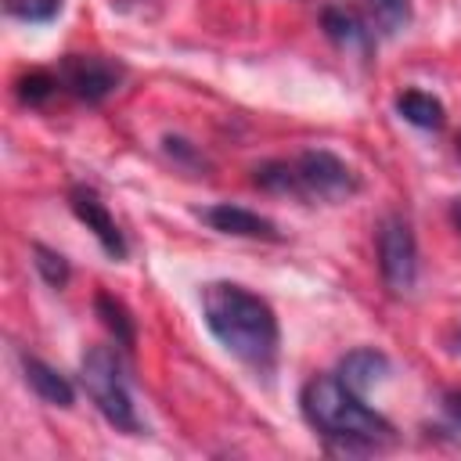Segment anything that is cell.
<instances>
[{
	"label": "cell",
	"instance_id": "obj_1",
	"mask_svg": "<svg viewBox=\"0 0 461 461\" xmlns=\"http://www.w3.org/2000/svg\"><path fill=\"white\" fill-rule=\"evenodd\" d=\"M202 317L209 331L220 339L223 349H230L249 367L267 371L277 357V317L267 299L256 292L234 285V281H212L202 288Z\"/></svg>",
	"mask_w": 461,
	"mask_h": 461
},
{
	"label": "cell",
	"instance_id": "obj_2",
	"mask_svg": "<svg viewBox=\"0 0 461 461\" xmlns=\"http://www.w3.org/2000/svg\"><path fill=\"white\" fill-rule=\"evenodd\" d=\"M303 414L321 436L342 443L346 450H378L393 439V425L339 375H317L303 385Z\"/></svg>",
	"mask_w": 461,
	"mask_h": 461
},
{
	"label": "cell",
	"instance_id": "obj_3",
	"mask_svg": "<svg viewBox=\"0 0 461 461\" xmlns=\"http://www.w3.org/2000/svg\"><path fill=\"white\" fill-rule=\"evenodd\" d=\"M79 378H83V389L90 393V400L97 403V411L115 429H122V432L140 429V418L133 411V396H130V385H126V375H122V360L112 346L86 349V357L79 364Z\"/></svg>",
	"mask_w": 461,
	"mask_h": 461
},
{
	"label": "cell",
	"instance_id": "obj_4",
	"mask_svg": "<svg viewBox=\"0 0 461 461\" xmlns=\"http://www.w3.org/2000/svg\"><path fill=\"white\" fill-rule=\"evenodd\" d=\"M378 270L382 281L400 295L414 288L418 277V245H414V230L403 216L389 212L378 223Z\"/></svg>",
	"mask_w": 461,
	"mask_h": 461
},
{
	"label": "cell",
	"instance_id": "obj_5",
	"mask_svg": "<svg viewBox=\"0 0 461 461\" xmlns=\"http://www.w3.org/2000/svg\"><path fill=\"white\" fill-rule=\"evenodd\" d=\"M295 184H299V194H310V198H324V202H339V198H349L357 191V176L353 169L331 155V151H303L295 162Z\"/></svg>",
	"mask_w": 461,
	"mask_h": 461
},
{
	"label": "cell",
	"instance_id": "obj_6",
	"mask_svg": "<svg viewBox=\"0 0 461 461\" xmlns=\"http://www.w3.org/2000/svg\"><path fill=\"white\" fill-rule=\"evenodd\" d=\"M61 83L79 97V101H104L108 94L119 90L122 83V65L101 54H68L61 61Z\"/></svg>",
	"mask_w": 461,
	"mask_h": 461
},
{
	"label": "cell",
	"instance_id": "obj_7",
	"mask_svg": "<svg viewBox=\"0 0 461 461\" xmlns=\"http://www.w3.org/2000/svg\"><path fill=\"white\" fill-rule=\"evenodd\" d=\"M68 202H72V212L86 223V230H94V238L101 241V249H104L112 259H122V256H126V238H122V230L115 227V220H112V212L104 209V202L97 198V191H90V187H72Z\"/></svg>",
	"mask_w": 461,
	"mask_h": 461
},
{
	"label": "cell",
	"instance_id": "obj_8",
	"mask_svg": "<svg viewBox=\"0 0 461 461\" xmlns=\"http://www.w3.org/2000/svg\"><path fill=\"white\" fill-rule=\"evenodd\" d=\"M205 220L212 230L220 234H234V238H267V241H277V227L274 220L252 212V209H241V205H230V202H220L212 209H205Z\"/></svg>",
	"mask_w": 461,
	"mask_h": 461
},
{
	"label": "cell",
	"instance_id": "obj_9",
	"mask_svg": "<svg viewBox=\"0 0 461 461\" xmlns=\"http://www.w3.org/2000/svg\"><path fill=\"white\" fill-rule=\"evenodd\" d=\"M22 371H25V382H29V389L43 400V403H54V407H72V385H68V378L61 375V371H54L50 364H43L40 357H29V353H22Z\"/></svg>",
	"mask_w": 461,
	"mask_h": 461
},
{
	"label": "cell",
	"instance_id": "obj_10",
	"mask_svg": "<svg viewBox=\"0 0 461 461\" xmlns=\"http://www.w3.org/2000/svg\"><path fill=\"white\" fill-rule=\"evenodd\" d=\"M385 375H389V357L378 353V349H353V353L342 357V367H339V378H342L349 389H357L360 396H364L375 382H382Z\"/></svg>",
	"mask_w": 461,
	"mask_h": 461
},
{
	"label": "cell",
	"instance_id": "obj_11",
	"mask_svg": "<svg viewBox=\"0 0 461 461\" xmlns=\"http://www.w3.org/2000/svg\"><path fill=\"white\" fill-rule=\"evenodd\" d=\"M396 112L411 122V126H421V130H439L447 112H443V101L425 94V90H403L396 97Z\"/></svg>",
	"mask_w": 461,
	"mask_h": 461
},
{
	"label": "cell",
	"instance_id": "obj_12",
	"mask_svg": "<svg viewBox=\"0 0 461 461\" xmlns=\"http://www.w3.org/2000/svg\"><path fill=\"white\" fill-rule=\"evenodd\" d=\"M321 22H324V32H328L339 47H346V50H360V47H367V29H364V22H360L353 11L328 7V11L321 14Z\"/></svg>",
	"mask_w": 461,
	"mask_h": 461
},
{
	"label": "cell",
	"instance_id": "obj_13",
	"mask_svg": "<svg viewBox=\"0 0 461 461\" xmlns=\"http://www.w3.org/2000/svg\"><path fill=\"white\" fill-rule=\"evenodd\" d=\"M94 306H97L101 324H104V328L115 335V342H119V346H133V321H130L126 306H122L115 295H108V292H97Z\"/></svg>",
	"mask_w": 461,
	"mask_h": 461
},
{
	"label": "cell",
	"instance_id": "obj_14",
	"mask_svg": "<svg viewBox=\"0 0 461 461\" xmlns=\"http://www.w3.org/2000/svg\"><path fill=\"white\" fill-rule=\"evenodd\" d=\"M371 22L382 32H400L411 22V0H367Z\"/></svg>",
	"mask_w": 461,
	"mask_h": 461
},
{
	"label": "cell",
	"instance_id": "obj_15",
	"mask_svg": "<svg viewBox=\"0 0 461 461\" xmlns=\"http://www.w3.org/2000/svg\"><path fill=\"white\" fill-rule=\"evenodd\" d=\"M256 184L263 191H281V194H299V184H295V169L292 162H263L256 166Z\"/></svg>",
	"mask_w": 461,
	"mask_h": 461
},
{
	"label": "cell",
	"instance_id": "obj_16",
	"mask_svg": "<svg viewBox=\"0 0 461 461\" xmlns=\"http://www.w3.org/2000/svg\"><path fill=\"white\" fill-rule=\"evenodd\" d=\"M32 263H36V270H40V277L50 285V288H61L65 281H68V263H65V256L61 252H54V249H47V245H32Z\"/></svg>",
	"mask_w": 461,
	"mask_h": 461
},
{
	"label": "cell",
	"instance_id": "obj_17",
	"mask_svg": "<svg viewBox=\"0 0 461 461\" xmlns=\"http://www.w3.org/2000/svg\"><path fill=\"white\" fill-rule=\"evenodd\" d=\"M65 0H4V11L22 22H50Z\"/></svg>",
	"mask_w": 461,
	"mask_h": 461
},
{
	"label": "cell",
	"instance_id": "obj_18",
	"mask_svg": "<svg viewBox=\"0 0 461 461\" xmlns=\"http://www.w3.org/2000/svg\"><path fill=\"white\" fill-rule=\"evenodd\" d=\"M54 90H58V79L47 76V72H29V76L18 79V97H22L25 104H43Z\"/></svg>",
	"mask_w": 461,
	"mask_h": 461
},
{
	"label": "cell",
	"instance_id": "obj_19",
	"mask_svg": "<svg viewBox=\"0 0 461 461\" xmlns=\"http://www.w3.org/2000/svg\"><path fill=\"white\" fill-rule=\"evenodd\" d=\"M443 407H447V414L461 425V389H450V393L443 396Z\"/></svg>",
	"mask_w": 461,
	"mask_h": 461
},
{
	"label": "cell",
	"instance_id": "obj_20",
	"mask_svg": "<svg viewBox=\"0 0 461 461\" xmlns=\"http://www.w3.org/2000/svg\"><path fill=\"white\" fill-rule=\"evenodd\" d=\"M450 220H454V227L461 230V198H454V202H450Z\"/></svg>",
	"mask_w": 461,
	"mask_h": 461
},
{
	"label": "cell",
	"instance_id": "obj_21",
	"mask_svg": "<svg viewBox=\"0 0 461 461\" xmlns=\"http://www.w3.org/2000/svg\"><path fill=\"white\" fill-rule=\"evenodd\" d=\"M457 349H461V328H457Z\"/></svg>",
	"mask_w": 461,
	"mask_h": 461
}]
</instances>
